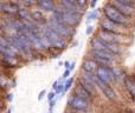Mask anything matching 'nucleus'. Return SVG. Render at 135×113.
Masks as SVG:
<instances>
[{
    "instance_id": "1",
    "label": "nucleus",
    "mask_w": 135,
    "mask_h": 113,
    "mask_svg": "<svg viewBox=\"0 0 135 113\" xmlns=\"http://www.w3.org/2000/svg\"><path fill=\"white\" fill-rule=\"evenodd\" d=\"M49 26L55 31V32L58 33L62 38H66V37H70V35L74 34V28L68 26L66 24H64L63 21L61 20V19L55 17V15H52L51 19H50Z\"/></svg>"
},
{
    "instance_id": "2",
    "label": "nucleus",
    "mask_w": 135,
    "mask_h": 113,
    "mask_svg": "<svg viewBox=\"0 0 135 113\" xmlns=\"http://www.w3.org/2000/svg\"><path fill=\"white\" fill-rule=\"evenodd\" d=\"M103 12H104V14H105V18L110 19V20L114 21V23H117V24H120V25H124V24L128 23V18H127L124 14H122L121 12L115 6H113L112 4L105 5Z\"/></svg>"
},
{
    "instance_id": "3",
    "label": "nucleus",
    "mask_w": 135,
    "mask_h": 113,
    "mask_svg": "<svg viewBox=\"0 0 135 113\" xmlns=\"http://www.w3.org/2000/svg\"><path fill=\"white\" fill-rule=\"evenodd\" d=\"M54 15L59 18L64 24H66L68 26H74V25H76V24H78L79 17H81L76 13H72V12L68 11L64 7H62L61 9H55Z\"/></svg>"
},
{
    "instance_id": "4",
    "label": "nucleus",
    "mask_w": 135,
    "mask_h": 113,
    "mask_svg": "<svg viewBox=\"0 0 135 113\" xmlns=\"http://www.w3.org/2000/svg\"><path fill=\"white\" fill-rule=\"evenodd\" d=\"M100 26L102 30L115 33V34L123 35V33H124V25H120V24H117V23H114V21H112L108 18L102 19V20L100 21Z\"/></svg>"
},
{
    "instance_id": "5",
    "label": "nucleus",
    "mask_w": 135,
    "mask_h": 113,
    "mask_svg": "<svg viewBox=\"0 0 135 113\" xmlns=\"http://www.w3.org/2000/svg\"><path fill=\"white\" fill-rule=\"evenodd\" d=\"M68 105L74 111H88L90 107V101H86V100L77 97L76 94H72L68 99Z\"/></svg>"
},
{
    "instance_id": "6",
    "label": "nucleus",
    "mask_w": 135,
    "mask_h": 113,
    "mask_svg": "<svg viewBox=\"0 0 135 113\" xmlns=\"http://www.w3.org/2000/svg\"><path fill=\"white\" fill-rule=\"evenodd\" d=\"M43 32H44V34L52 41L54 47H57V49H63V47L65 46V41H64V39L57 32H55L50 26H46L45 28H43Z\"/></svg>"
},
{
    "instance_id": "7",
    "label": "nucleus",
    "mask_w": 135,
    "mask_h": 113,
    "mask_svg": "<svg viewBox=\"0 0 135 113\" xmlns=\"http://www.w3.org/2000/svg\"><path fill=\"white\" fill-rule=\"evenodd\" d=\"M96 77H97L103 84L109 85V84L115 79V72L113 71L109 66L108 67L100 66L97 69V72H96Z\"/></svg>"
},
{
    "instance_id": "8",
    "label": "nucleus",
    "mask_w": 135,
    "mask_h": 113,
    "mask_svg": "<svg viewBox=\"0 0 135 113\" xmlns=\"http://www.w3.org/2000/svg\"><path fill=\"white\" fill-rule=\"evenodd\" d=\"M97 38L105 42H110V44H119V42L122 41V35L115 34V33L108 32V31L101 30L97 34Z\"/></svg>"
},
{
    "instance_id": "9",
    "label": "nucleus",
    "mask_w": 135,
    "mask_h": 113,
    "mask_svg": "<svg viewBox=\"0 0 135 113\" xmlns=\"http://www.w3.org/2000/svg\"><path fill=\"white\" fill-rule=\"evenodd\" d=\"M62 5H63V7L65 9L72 12V13L78 14V15H82V14L84 13L83 8L79 7L78 5H77V2L74 1V0H63V1H62Z\"/></svg>"
},
{
    "instance_id": "10",
    "label": "nucleus",
    "mask_w": 135,
    "mask_h": 113,
    "mask_svg": "<svg viewBox=\"0 0 135 113\" xmlns=\"http://www.w3.org/2000/svg\"><path fill=\"white\" fill-rule=\"evenodd\" d=\"M98 67H100V65H97V62L94 59H86V60H84L83 64H82L83 71L85 72V73H90V74L96 73Z\"/></svg>"
},
{
    "instance_id": "11",
    "label": "nucleus",
    "mask_w": 135,
    "mask_h": 113,
    "mask_svg": "<svg viewBox=\"0 0 135 113\" xmlns=\"http://www.w3.org/2000/svg\"><path fill=\"white\" fill-rule=\"evenodd\" d=\"M112 5L116 7V8L119 9L122 14H124L126 17L132 15V14H133V12H134V7L133 6H128V5L122 4L120 0H114V1L112 2Z\"/></svg>"
},
{
    "instance_id": "12",
    "label": "nucleus",
    "mask_w": 135,
    "mask_h": 113,
    "mask_svg": "<svg viewBox=\"0 0 135 113\" xmlns=\"http://www.w3.org/2000/svg\"><path fill=\"white\" fill-rule=\"evenodd\" d=\"M91 56L102 58V59H105V60H110V61H113V60L115 59V54L114 53H109V52L102 51V50H96V49L91 50Z\"/></svg>"
},
{
    "instance_id": "13",
    "label": "nucleus",
    "mask_w": 135,
    "mask_h": 113,
    "mask_svg": "<svg viewBox=\"0 0 135 113\" xmlns=\"http://www.w3.org/2000/svg\"><path fill=\"white\" fill-rule=\"evenodd\" d=\"M0 8H1V11L7 12V13H16L20 9L17 2H1Z\"/></svg>"
},
{
    "instance_id": "14",
    "label": "nucleus",
    "mask_w": 135,
    "mask_h": 113,
    "mask_svg": "<svg viewBox=\"0 0 135 113\" xmlns=\"http://www.w3.org/2000/svg\"><path fill=\"white\" fill-rule=\"evenodd\" d=\"M75 94H76L77 97L82 98V99L86 100V101H91V97H93V95H91L82 85H78L76 87V90H75Z\"/></svg>"
},
{
    "instance_id": "15",
    "label": "nucleus",
    "mask_w": 135,
    "mask_h": 113,
    "mask_svg": "<svg viewBox=\"0 0 135 113\" xmlns=\"http://www.w3.org/2000/svg\"><path fill=\"white\" fill-rule=\"evenodd\" d=\"M37 4L40 8L45 9V11H55V4L51 0H39Z\"/></svg>"
},
{
    "instance_id": "16",
    "label": "nucleus",
    "mask_w": 135,
    "mask_h": 113,
    "mask_svg": "<svg viewBox=\"0 0 135 113\" xmlns=\"http://www.w3.org/2000/svg\"><path fill=\"white\" fill-rule=\"evenodd\" d=\"M101 90L103 91V93L105 94V97H108L109 99H115L116 98V93H115V91L113 90L112 87H110L109 85H105V84H103L102 86H101Z\"/></svg>"
},
{
    "instance_id": "17",
    "label": "nucleus",
    "mask_w": 135,
    "mask_h": 113,
    "mask_svg": "<svg viewBox=\"0 0 135 113\" xmlns=\"http://www.w3.org/2000/svg\"><path fill=\"white\" fill-rule=\"evenodd\" d=\"M18 14H19V17L25 21H30L31 19H32V13H30V11L26 8H20L18 11Z\"/></svg>"
},
{
    "instance_id": "18",
    "label": "nucleus",
    "mask_w": 135,
    "mask_h": 113,
    "mask_svg": "<svg viewBox=\"0 0 135 113\" xmlns=\"http://www.w3.org/2000/svg\"><path fill=\"white\" fill-rule=\"evenodd\" d=\"M79 85H82L91 95H94V86L91 85V84H89L88 81H86L84 78H82V77H81V79H79Z\"/></svg>"
},
{
    "instance_id": "19",
    "label": "nucleus",
    "mask_w": 135,
    "mask_h": 113,
    "mask_svg": "<svg viewBox=\"0 0 135 113\" xmlns=\"http://www.w3.org/2000/svg\"><path fill=\"white\" fill-rule=\"evenodd\" d=\"M124 84H126L127 90L131 92V94H133V97H135V81H133L132 79H129V78H126Z\"/></svg>"
},
{
    "instance_id": "20",
    "label": "nucleus",
    "mask_w": 135,
    "mask_h": 113,
    "mask_svg": "<svg viewBox=\"0 0 135 113\" xmlns=\"http://www.w3.org/2000/svg\"><path fill=\"white\" fill-rule=\"evenodd\" d=\"M40 40H42L43 47H45V49H50V47H54V45H52V41H51V40H50L45 34H43L42 37H40Z\"/></svg>"
},
{
    "instance_id": "21",
    "label": "nucleus",
    "mask_w": 135,
    "mask_h": 113,
    "mask_svg": "<svg viewBox=\"0 0 135 113\" xmlns=\"http://www.w3.org/2000/svg\"><path fill=\"white\" fill-rule=\"evenodd\" d=\"M98 17V13L97 11H91L88 13V15H86V23H90L93 19H96Z\"/></svg>"
},
{
    "instance_id": "22",
    "label": "nucleus",
    "mask_w": 135,
    "mask_h": 113,
    "mask_svg": "<svg viewBox=\"0 0 135 113\" xmlns=\"http://www.w3.org/2000/svg\"><path fill=\"white\" fill-rule=\"evenodd\" d=\"M43 18H44V17H43L42 12H39V11H33L32 12V19H35L36 21H40Z\"/></svg>"
},
{
    "instance_id": "23",
    "label": "nucleus",
    "mask_w": 135,
    "mask_h": 113,
    "mask_svg": "<svg viewBox=\"0 0 135 113\" xmlns=\"http://www.w3.org/2000/svg\"><path fill=\"white\" fill-rule=\"evenodd\" d=\"M72 83H74V78H69L68 80L64 83V92L65 91H68L70 87H71V85H72Z\"/></svg>"
},
{
    "instance_id": "24",
    "label": "nucleus",
    "mask_w": 135,
    "mask_h": 113,
    "mask_svg": "<svg viewBox=\"0 0 135 113\" xmlns=\"http://www.w3.org/2000/svg\"><path fill=\"white\" fill-rule=\"evenodd\" d=\"M2 60H4V62H8L9 65H13V64H16V62H17L16 58H12V57H5L4 56Z\"/></svg>"
},
{
    "instance_id": "25",
    "label": "nucleus",
    "mask_w": 135,
    "mask_h": 113,
    "mask_svg": "<svg viewBox=\"0 0 135 113\" xmlns=\"http://www.w3.org/2000/svg\"><path fill=\"white\" fill-rule=\"evenodd\" d=\"M57 93L56 92H50L49 94H47V100L49 101H52V100H55V97H56Z\"/></svg>"
},
{
    "instance_id": "26",
    "label": "nucleus",
    "mask_w": 135,
    "mask_h": 113,
    "mask_svg": "<svg viewBox=\"0 0 135 113\" xmlns=\"http://www.w3.org/2000/svg\"><path fill=\"white\" fill-rule=\"evenodd\" d=\"M120 1H121L122 4H124V5H128V6H133L134 7V2L131 1V0H120Z\"/></svg>"
},
{
    "instance_id": "27",
    "label": "nucleus",
    "mask_w": 135,
    "mask_h": 113,
    "mask_svg": "<svg viewBox=\"0 0 135 113\" xmlns=\"http://www.w3.org/2000/svg\"><path fill=\"white\" fill-rule=\"evenodd\" d=\"M93 31H94V26H90V25H89L88 27H86V30H85V33L89 35L91 32H93Z\"/></svg>"
},
{
    "instance_id": "28",
    "label": "nucleus",
    "mask_w": 135,
    "mask_h": 113,
    "mask_svg": "<svg viewBox=\"0 0 135 113\" xmlns=\"http://www.w3.org/2000/svg\"><path fill=\"white\" fill-rule=\"evenodd\" d=\"M45 93H46V91H45V90H42V91H40V93H39V94H38V100H40V99H42V98L44 97V94H45Z\"/></svg>"
},
{
    "instance_id": "29",
    "label": "nucleus",
    "mask_w": 135,
    "mask_h": 113,
    "mask_svg": "<svg viewBox=\"0 0 135 113\" xmlns=\"http://www.w3.org/2000/svg\"><path fill=\"white\" fill-rule=\"evenodd\" d=\"M23 4L27 5V6H31V5L35 4V1H33V0H26V1H23Z\"/></svg>"
},
{
    "instance_id": "30",
    "label": "nucleus",
    "mask_w": 135,
    "mask_h": 113,
    "mask_svg": "<svg viewBox=\"0 0 135 113\" xmlns=\"http://www.w3.org/2000/svg\"><path fill=\"white\" fill-rule=\"evenodd\" d=\"M70 66H71V62H70V61H65V62H64V67H65L66 69H69Z\"/></svg>"
},
{
    "instance_id": "31",
    "label": "nucleus",
    "mask_w": 135,
    "mask_h": 113,
    "mask_svg": "<svg viewBox=\"0 0 135 113\" xmlns=\"http://www.w3.org/2000/svg\"><path fill=\"white\" fill-rule=\"evenodd\" d=\"M69 76H70V69H65V72H64L63 77H64V78H68ZM68 79H69V78H68Z\"/></svg>"
},
{
    "instance_id": "32",
    "label": "nucleus",
    "mask_w": 135,
    "mask_h": 113,
    "mask_svg": "<svg viewBox=\"0 0 135 113\" xmlns=\"http://www.w3.org/2000/svg\"><path fill=\"white\" fill-rule=\"evenodd\" d=\"M55 104H56V100H52V101H50V110H52V107L55 106Z\"/></svg>"
},
{
    "instance_id": "33",
    "label": "nucleus",
    "mask_w": 135,
    "mask_h": 113,
    "mask_svg": "<svg viewBox=\"0 0 135 113\" xmlns=\"http://www.w3.org/2000/svg\"><path fill=\"white\" fill-rule=\"evenodd\" d=\"M74 113H89L88 111H74Z\"/></svg>"
},
{
    "instance_id": "34",
    "label": "nucleus",
    "mask_w": 135,
    "mask_h": 113,
    "mask_svg": "<svg viewBox=\"0 0 135 113\" xmlns=\"http://www.w3.org/2000/svg\"><path fill=\"white\" fill-rule=\"evenodd\" d=\"M12 98H13V94H12V93L7 95V99H8V100H12Z\"/></svg>"
},
{
    "instance_id": "35",
    "label": "nucleus",
    "mask_w": 135,
    "mask_h": 113,
    "mask_svg": "<svg viewBox=\"0 0 135 113\" xmlns=\"http://www.w3.org/2000/svg\"><path fill=\"white\" fill-rule=\"evenodd\" d=\"M74 67H75V62H71V66H70V71H71V69H74Z\"/></svg>"
},
{
    "instance_id": "36",
    "label": "nucleus",
    "mask_w": 135,
    "mask_h": 113,
    "mask_svg": "<svg viewBox=\"0 0 135 113\" xmlns=\"http://www.w3.org/2000/svg\"><path fill=\"white\" fill-rule=\"evenodd\" d=\"M96 2H97V1H96V0H94V1H91V6H95V5H96Z\"/></svg>"
},
{
    "instance_id": "37",
    "label": "nucleus",
    "mask_w": 135,
    "mask_h": 113,
    "mask_svg": "<svg viewBox=\"0 0 135 113\" xmlns=\"http://www.w3.org/2000/svg\"><path fill=\"white\" fill-rule=\"evenodd\" d=\"M7 113H11V110H8V111H7Z\"/></svg>"
},
{
    "instance_id": "38",
    "label": "nucleus",
    "mask_w": 135,
    "mask_h": 113,
    "mask_svg": "<svg viewBox=\"0 0 135 113\" xmlns=\"http://www.w3.org/2000/svg\"><path fill=\"white\" fill-rule=\"evenodd\" d=\"M133 99H134V101H135V97H133Z\"/></svg>"
},
{
    "instance_id": "39",
    "label": "nucleus",
    "mask_w": 135,
    "mask_h": 113,
    "mask_svg": "<svg viewBox=\"0 0 135 113\" xmlns=\"http://www.w3.org/2000/svg\"><path fill=\"white\" fill-rule=\"evenodd\" d=\"M127 113H134V112H127Z\"/></svg>"
},
{
    "instance_id": "40",
    "label": "nucleus",
    "mask_w": 135,
    "mask_h": 113,
    "mask_svg": "<svg viewBox=\"0 0 135 113\" xmlns=\"http://www.w3.org/2000/svg\"><path fill=\"white\" fill-rule=\"evenodd\" d=\"M66 113H74V112H66Z\"/></svg>"
}]
</instances>
